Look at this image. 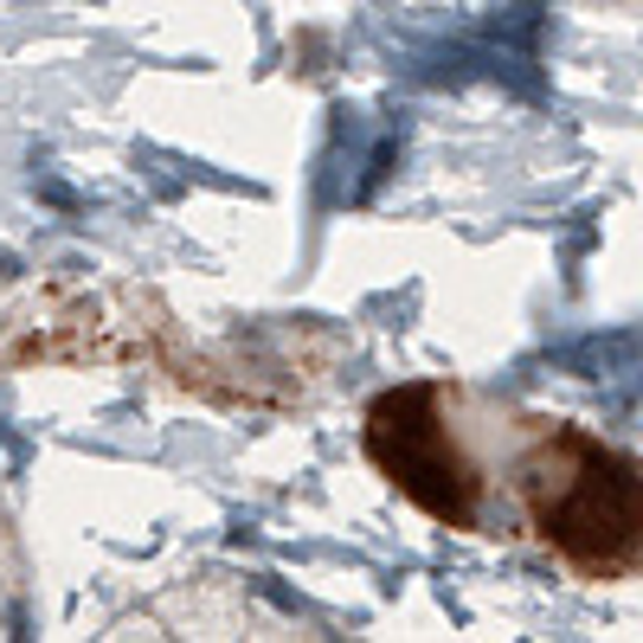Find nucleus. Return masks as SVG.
<instances>
[{"instance_id": "1", "label": "nucleus", "mask_w": 643, "mask_h": 643, "mask_svg": "<svg viewBox=\"0 0 643 643\" xmlns=\"http://www.w3.org/2000/svg\"><path fill=\"white\" fill-rule=\"evenodd\" d=\"M528 528L585 579H625L643 567V470L572 425H547L521 457Z\"/></svg>"}, {"instance_id": "2", "label": "nucleus", "mask_w": 643, "mask_h": 643, "mask_svg": "<svg viewBox=\"0 0 643 643\" xmlns=\"http://www.w3.org/2000/svg\"><path fill=\"white\" fill-rule=\"evenodd\" d=\"M367 457L393 477V490L419 502L444 528L483 521V470L463 457L444 419V386H393L367 406Z\"/></svg>"}]
</instances>
